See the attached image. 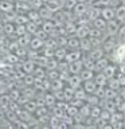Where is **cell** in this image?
Masks as SVG:
<instances>
[{
  "label": "cell",
  "mask_w": 125,
  "mask_h": 129,
  "mask_svg": "<svg viewBox=\"0 0 125 129\" xmlns=\"http://www.w3.org/2000/svg\"><path fill=\"white\" fill-rule=\"evenodd\" d=\"M116 78L118 79V82H120V85H121V87H124V86H125V74H124V73L118 71V73L116 74Z\"/></svg>",
  "instance_id": "6f0895ef"
},
{
  "label": "cell",
  "mask_w": 125,
  "mask_h": 129,
  "mask_svg": "<svg viewBox=\"0 0 125 129\" xmlns=\"http://www.w3.org/2000/svg\"><path fill=\"white\" fill-rule=\"evenodd\" d=\"M101 112H102V108L100 105H93L91 106V110H90V117L93 118H98L101 116Z\"/></svg>",
  "instance_id": "bcb514c9"
},
{
  "label": "cell",
  "mask_w": 125,
  "mask_h": 129,
  "mask_svg": "<svg viewBox=\"0 0 125 129\" xmlns=\"http://www.w3.org/2000/svg\"><path fill=\"white\" fill-rule=\"evenodd\" d=\"M46 2H48V0H44V3H46Z\"/></svg>",
  "instance_id": "003e7915"
},
{
  "label": "cell",
  "mask_w": 125,
  "mask_h": 129,
  "mask_svg": "<svg viewBox=\"0 0 125 129\" xmlns=\"http://www.w3.org/2000/svg\"><path fill=\"white\" fill-rule=\"evenodd\" d=\"M65 85H66V82H65V81H62L60 78H56V79H54V81H51V87H50V90H51V91L62 90V89L65 87Z\"/></svg>",
  "instance_id": "f1b7e54d"
},
{
  "label": "cell",
  "mask_w": 125,
  "mask_h": 129,
  "mask_svg": "<svg viewBox=\"0 0 125 129\" xmlns=\"http://www.w3.org/2000/svg\"><path fill=\"white\" fill-rule=\"evenodd\" d=\"M118 94V91L114 90V89L106 86L105 87V94H104V98H108V100H114V97Z\"/></svg>",
  "instance_id": "74e56055"
},
{
  "label": "cell",
  "mask_w": 125,
  "mask_h": 129,
  "mask_svg": "<svg viewBox=\"0 0 125 129\" xmlns=\"http://www.w3.org/2000/svg\"><path fill=\"white\" fill-rule=\"evenodd\" d=\"M90 110H91V105H89L87 102H85L82 106L79 108V114H82L83 117H90Z\"/></svg>",
  "instance_id": "f35d334b"
},
{
  "label": "cell",
  "mask_w": 125,
  "mask_h": 129,
  "mask_svg": "<svg viewBox=\"0 0 125 129\" xmlns=\"http://www.w3.org/2000/svg\"><path fill=\"white\" fill-rule=\"evenodd\" d=\"M86 54L90 56L93 60H97V59L102 58V56L106 54V52H105V50H104V47H102V46H100V47H93L89 52H86Z\"/></svg>",
  "instance_id": "9c48e42d"
},
{
  "label": "cell",
  "mask_w": 125,
  "mask_h": 129,
  "mask_svg": "<svg viewBox=\"0 0 125 129\" xmlns=\"http://www.w3.org/2000/svg\"><path fill=\"white\" fill-rule=\"evenodd\" d=\"M78 112H79V108L78 106H75V105H73V104L69 102V106L66 109V114L69 117H74L75 114H78Z\"/></svg>",
  "instance_id": "7bdbcfd3"
},
{
  "label": "cell",
  "mask_w": 125,
  "mask_h": 129,
  "mask_svg": "<svg viewBox=\"0 0 125 129\" xmlns=\"http://www.w3.org/2000/svg\"><path fill=\"white\" fill-rule=\"evenodd\" d=\"M94 81L98 86H106L108 83V77L104 74L102 71H96V75H94Z\"/></svg>",
  "instance_id": "44dd1931"
},
{
  "label": "cell",
  "mask_w": 125,
  "mask_h": 129,
  "mask_svg": "<svg viewBox=\"0 0 125 129\" xmlns=\"http://www.w3.org/2000/svg\"><path fill=\"white\" fill-rule=\"evenodd\" d=\"M77 2H79V3H87V0H77Z\"/></svg>",
  "instance_id": "6125c7cd"
},
{
  "label": "cell",
  "mask_w": 125,
  "mask_h": 129,
  "mask_svg": "<svg viewBox=\"0 0 125 129\" xmlns=\"http://www.w3.org/2000/svg\"><path fill=\"white\" fill-rule=\"evenodd\" d=\"M121 23L118 19H110L108 20V26H106V34L108 35H117V32H118L120 27H121Z\"/></svg>",
  "instance_id": "7a4b0ae2"
},
{
  "label": "cell",
  "mask_w": 125,
  "mask_h": 129,
  "mask_svg": "<svg viewBox=\"0 0 125 129\" xmlns=\"http://www.w3.org/2000/svg\"><path fill=\"white\" fill-rule=\"evenodd\" d=\"M85 102H87L89 105H100L101 102V97L100 95H97L96 93H91V94H87L86 97V100H85Z\"/></svg>",
  "instance_id": "1f68e13d"
},
{
  "label": "cell",
  "mask_w": 125,
  "mask_h": 129,
  "mask_svg": "<svg viewBox=\"0 0 125 129\" xmlns=\"http://www.w3.org/2000/svg\"><path fill=\"white\" fill-rule=\"evenodd\" d=\"M91 26L93 27H96V28H98V30H102L106 32V26H108V20L106 19H104L102 16H98V18H96L94 20H91Z\"/></svg>",
  "instance_id": "9a60e30c"
},
{
  "label": "cell",
  "mask_w": 125,
  "mask_h": 129,
  "mask_svg": "<svg viewBox=\"0 0 125 129\" xmlns=\"http://www.w3.org/2000/svg\"><path fill=\"white\" fill-rule=\"evenodd\" d=\"M38 102H36V100H32V98H30V100H27L26 102L23 104V108L24 109H27L28 112H31L32 114H34V112L36 110V109H38Z\"/></svg>",
  "instance_id": "4316f807"
},
{
  "label": "cell",
  "mask_w": 125,
  "mask_h": 129,
  "mask_svg": "<svg viewBox=\"0 0 125 129\" xmlns=\"http://www.w3.org/2000/svg\"><path fill=\"white\" fill-rule=\"evenodd\" d=\"M30 22L27 14H18L16 15V19H15V24H27Z\"/></svg>",
  "instance_id": "f6af8a7d"
},
{
  "label": "cell",
  "mask_w": 125,
  "mask_h": 129,
  "mask_svg": "<svg viewBox=\"0 0 125 129\" xmlns=\"http://www.w3.org/2000/svg\"><path fill=\"white\" fill-rule=\"evenodd\" d=\"M35 67H36L35 60H32L30 58H28V60H24L23 64H22V70L26 73V74H32V71L35 70Z\"/></svg>",
  "instance_id": "ac0fdd59"
},
{
  "label": "cell",
  "mask_w": 125,
  "mask_h": 129,
  "mask_svg": "<svg viewBox=\"0 0 125 129\" xmlns=\"http://www.w3.org/2000/svg\"><path fill=\"white\" fill-rule=\"evenodd\" d=\"M15 35V23L14 22H6L4 23V35Z\"/></svg>",
  "instance_id": "d590c367"
},
{
  "label": "cell",
  "mask_w": 125,
  "mask_h": 129,
  "mask_svg": "<svg viewBox=\"0 0 125 129\" xmlns=\"http://www.w3.org/2000/svg\"><path fill=\"white\" fill-rule=\"evenodd\" d=\"M19 60V56L15 54V52H10V54L7 55V62L10 63H16Z\"/></svg>",
  "instance_id": "9f6ffc18"
},
{
  "label": "cell",
  "mask_w": 125,
  "mask_h": 129,
  "mask_svg": "<svg viewBox=\"0 0 125 129\" xmlns=\"http://www.w3.org/2000/svg\"><path fill=\"white\" fill-rule=\"evenodd\" d=\"M77 3H78L77 0H65L63 2V8L65 10H71L73 11V8L75 7Z\"/></svg>",
  "instance_id": "db71d44e"
},
{
  "label": "cell",
  "mask_w": 125,
  "mask_h": 129,
  "mask_svg": "<svg viewBox=\"0 0 125 129\" xmlns=\"http://www.w3.org/2000/svg\"><path fill=\"white\" fill-rule=\"evenodd\" d=\"M10 95L12 101H19L20 97H22V90H18V89H12V90L10 91Z\"/></svg>",
  "instance_id": "f907efd6"
},
{
  "label": "cell",
  "mask_w": 125,
  "mask_h": 129,
  "mask_svg": "<svg viewBox=\"0 0 125 129\" xmlns=\"http://www.w3.org/2000/svg\"><path fill=\"white\" fill-rule=\"evenodd\" d=\"M48 110H50V108L46 106V105H43V106H38V109L34 112V116L36 118H46V116L48 114Z\"/></svg>",
  "instance_id": "603a6c76"
},
{
  "label": "cell",
  "mask_w": 125,
  "mask_h": 129,
  "mask_svg": "<svg viewBox=\"0 0 125 129\" xmlns=\"http://www.w3.org/2000/svg\"><path fill=\"white\" fill-rule=\"evenodd\" d=\"M27 32L28 34H31V35H35V32L38 31V28L40 27V24L38 23V22H32V20H30L27 24Z\"/></svg>",
  "instance_id": "e575fe53"
},
{
  "label": "cell",
  "mask_w": 125,
  "mask_h": 129,
  "mask_svg": "<svg viewBox=\"0 0 125 129\" xmlns=\"http://www.w3.org/2000/svg\"><path fill=\"white\" fill-rule=\"evenodd\" d=\"M116 19H118L121 23H125V3H121L116 7Z\"/></svg>",
  "instance_id": "7402d4cb"
},
{
  "label": "cell",
  "mask_w": 125,
  "mask_h": 129,
  "mask_svg": "<svg viewBox=\"0 0 125 129\" xmlns=\"http://www.w3.org/2000/svg\"><path fill=\"white\" fill-rule=\"evenodd\" d=\"M101 16L106 20H110V19H114L116 18V7L113 6H106V7H102V11H101Z\"/></svg>",
  "instance_id": "52a82bcc"
},
{
  "label": "cell",
  "mask_w": 125,
  "mask_h": 129,
  "mask_svg": "<svg viewBox=\"0 0 125 129\" xmlns=\"http://www.w3.org/2000/svg\"><path fill=\"white\" fill-rule=\"evenodd\" d=\"M6 120V109L0 106V121H4Z\"/></svg>",
  "instance_id": "680465c9"
},
{
  "label": "cell",
  "mask_w": 125,
  "mask_h": 129,
  "mask_svg": "<svg viewBox=\"0 0 125 129\" xmlns=\"http://www.w3.org/2000/svg\"><path fill=\"white\" fill-rule=\"evenodd\" d=\"M35 36H38V38L43 39V40H46L50 35H48V32H47V31H44L42 27H39V28H38V31L35 32Z\"/></svg>",
  "instance_id": "816d5d0a"
},
{
  "label": "cell",
  "mask_w": 125,
  "mask_h": 129,
  "mask_svg": "<svg viewBox=\"0 0 125 129\" xmlns=\"http://www.w3.org/2000/svg\"><path fill=\"white\" fill-rule=\"evenodd\" d=\"M28 47H30L31 50L40 51V50H42V48L44 47V40L34 35V36L31 38V40H30V44H28Z\"/></svg>",
  "instance_id": "ba28073f"
},
{
  "label": "cell",
  "mask_w": 125,
  "mask_h": 129,
  "mask_svg": "<svg viewBox=\"0 0 125 129\" xmlns=\"http://www.w3.org/2000/svg\"><path fill=\"white\" fill-rule=\"evenodd\" d=\"M24 34H27V26L26 24H15V35L22 36Z\"/></svg>",
  "instance_id": "ee69618b"
},
{
  "label": "cell",
  "mask_w": 125,
  "mask_h": 129,
  "mask_svg": "<svg viewBox=\"0 0 125 129\" xmlns=\"http://www.w3.org/2000/svg\"><path fill=\"white\" fill-rule=\"evenodd\" d=\"M109 54H110V60L113 63L120 64V63L125 62V42L118 43L114 47V50L112 52H109Z\"/></svg>",
  "instance_id": "6da1fadb"
},
{
  "label": "cell",
  "mask_w": 125,
  "mask_h": 129,
  "mask_svg": "<svg viewBox=\"0 0 125 129\" xmlns=\"http://www.w3.org/2000/svg\"><path fill=\"white\" fill-rule=\"evenodd\" d=\"M81 78H82V81H87V79H93L96 75V71L94 70H90V69H82V71L79 73Z\"/></svg>",
  "instance_id": "f546056e"
},
{
  "label": "cell",
  "mask_w": 125,
  "mask_h": 129,
  "mask_svg": "<svg viewBox=\"0 0 125 129\" xmlns=\"http://www.w3.org/2000/svg\"><path fill=\"white\" fill-rule=\"evenodd\" d=\"M82 69H83L82 59L69 63V71H70V74H79V73L82 71Z\"/></svg>",
  "instance_id": "5bb4252c"
},
{
  "label": "cell",
  "mask_w": 125,
  "mask_h": 129,
  "mask_svg": "<svg viewBox=\"0 0 125 129\" xmlns=\"http://www.w3.org/2000/svg\"><path fill=\"white\" fill-rule=\"evenodd\" d=\"M31 34H24L22 36H18V43H19V46H22V47H28V44H30V40H31Z\"/></svg>",
  "instance_id": "4dcf8cb0"
},
{
  "label": "cell",
  "mask_w": 125,
  "mask_h": 129,
  "mask_svg": "<svg viewBox=\"0 0 125 129\" xmlns=\"http://www.w3.org/2000/svg\"><path fill=\"white\" fill-rule=\"evenodd\" d=\"M74 91H75V89H73L71 86H69V85H65V87H63V93H65V100L66 101H70L74 98Z\"/></svg>",
  "instance_id": "836d02e7"
},
{
  "label": "cell",
  "mask_w": 125,
  "mask_h": 129,
  "mask_svg": "<svg viewBox=\"0 0 125 129\" xmlns=\"http://www.w3.org/2000/svg\"><path fill=\"white\" fill-rule=\"evenodd\" d=\"M106 86L112 87V89H114V90H117V91H118L120 89H121V85H120L118 79H117L116 77H113V78H109V79H108V83H106Z\"/></svg>",
  "instance_id": "ab89813d"
},
{
  "label": "cell",
  "mask_w": 125,
  "mask_h": 129,
  "mask_svg": "<svg viewBox=\"0 0 125 129\" xmlns=\"http://www.w3.org/2000/svg\"><path fill=\"white\" fill-rule=\"evenodd\" d=\"M98 118H102V120H105V121H110V118H112V112L106 110V109H102L101 116L98 117Z\"/></svg>",
  "instance_id": "11a10c76"
},
{
  "label": "cell",
  "mask_w": 125,
  "mask_h": 129,
  "mask_svg": "<svg viewBox=\"0 0 125 129\" xmlns=\"http://www.w3.org/2000/svg\"><path fill=\"white\" fill-rule=\"evenodd\" d=\"M79 48L82 50L85 54L86 52H89L93 48V44H91V40H90V38L89 36H86V38H82L81 39V46H79Z\"/></svg>",
  "instance_id": "cb8c5ba5"
},
{
  "label": "cell",
  "mask_w": 125,
  "mask_h": 129,
  "mask_svg": "<svg viewBox=\"0 0 125 129\" xmlns=\"http://www.w3.org/2000/svg\"><path fill=\"white\" fill-rule=\"evenodd\" d=\"M34 82H35V77L32 74L23 75V83L26 85V86H34Z\"/></svg>",
  "instance_id": "681fc988"
},
{
  "label": "cell",
  "mask_w": 125,
  "mask_h": 129,
  "mask_svg": "<svg viewBox=\"0 0 125 129\" xmlns=\"http://www.w3.org/2000/svg\"><path fill=\"white\" fill-rule=\"evenodd\" d=\"M39 15H40V18H42L43 20H47V19H52V16H54V11H51L50 8H48L46 4L44 6H42L39 8Z\"/></svg>",
  "instance_id": "d6986e66"
},
{
  "label": "cell",
  "mask_w": 125,
  "mask_h": 129,
  "mask_svg": "<svg viewBox=\"0 0 125 129\" xmlns=\"http://www.w3.org/2000/svg\"><path fill=\"white\" fill-rule=\"evenodd\" d=\"M10 2H14V3H15V2H16V0H10Z\"/></svg>",
  "instance_id": "03108f58"
},
{
  "label": "cell",
  "mask_w": 125,
  "mask_h": 129,
  "mask_svg": "<svg viewBox=\"0 0 125 129\" xmlns=\"http://www.w3.org/2000/svg\"><path fill=\"white\" fill-rule=\"evenodd\" d=\"M109 63H110V58L106 56V55H104L102 58H100V59L96 60V69H94V70L96 71H102Z\"/></svg>",
  "instance_id": "e0dca14e"
},
{
  "label": "cell",
  "mask_w": 125,
  "mask_h": 129,
  "mask_svg": "<svg viewBox=\"0 0 125 129\" xmlns=\"http://www.w3.org/2000/svg\"><path fill=\"white\" fill-rule=\"evenodd\" d=\"M89 6H90L89 3H79L78 2L75 4V7L73 8V12L75 14L77 18H78V16H83V15H86V12L89 10Z\"/></svg>",
  "instance_id": "8992f818"
},
{
  "label": "cell",
  "mask_w": 125,
  "mask_h": 129,
  "mask_svg": "<svg viewBox=\"0 0 125 129\" xmlns=\"http://www.w3.org/2000/svg\"><path fill=\"white\" fill-rule=\"evenodd\" d=\"M46 73H47V69L46 67L38 66V64H36L35 70L32 71V75H34L35 78H46Z\"/></svg>",
  "instance_id": "d6a6232c"
},
{
  "label": "cell",
  "mask_w": 125,
  "mask_h": 129,
  "mask_svg": "<svg viewBox=\"0 0 125 129\" xmlns=\"http://www.w3.org/2000/svg\"><path fill=\"white\" fill-rule=\"evenodd\" d=\"M79 46H81V39L77 35L67 36V44H66V47L69 48V50H77V48H79Z\"/></svg>",
  "instance_id": "8fae6325"
},
{
  "label": "cell",
  "mask_w": 125,
  "mask_h": 129,
  "mask_svg": "<svg viewBox=\"0 0 125 129\" xmlns=\"http://www.w3.org/2000/svg\"><path fill=\"white\" fill-rule=\"evenodd\" d=\"M102 73L108 77V79H109V78H113V77H116V74L118 73V67H117L114 63L110 62V63H109L108 66L102 70Z\"/></svg>",
  "instance_id": "2e32d148"
},
{
  "label": "cell",
  "mask_w": 125,
  "mask_h": 129,
  "mask_svg": "<svg viewBox=\"0 0 125 129\" xmlns=\"http://www.w3.org/2000/svg\"><path fill=\"white\" fill-rule=\"evenodd\" d=\"M16 2H28V0H16Z\"/></svg>",
  "instance_id": "e7e4bbea"
},
{
  "label": "cell",
  "mask_w": 125,
  "mask_h": 129,
  "mask_svg": "<svg viewBox=\"0 0 125 129\" xmlns=\"http://www.w3.org/2000/svg\"><path fill=\"white\" fill-rule=\"evenodd\" d=\"M97 2H98V0H87V3H89V4H96Z\"/></svg>",
  "instance_id": "94428289"
},
{
  "label": "cell",
  "mask_w": 125,
  "mask_h": 129,
  "mask_svg": "<svg viewBox=\"0 0 125 129\" xmlns=\"http://www.w3.org/2000/svg\"><path fill=\"white\" fill-rule=\"evenodd\" d=\"M43 98H44V105H46V106H48V108H54L55 106L56 98H55V94L51 90L44 91L43 93Z\"/></svg>",
  "instance_id": "30bf717a"
},
{
  "label": "cell",
  "mask_w": 125,
  "mask_h": 129,
  "mask_svg": "<svg viewBox=\"0 0 125 129\" xmlns=\"http://www.w3.org/2000/svg\"><path fill=\"white\" fill-rule=\"evenodd\" d=\"M85 52L81 50V48H77V50H69L67 51V55H66V59L69 63L70 62H75V60H79V59H82V56H83Z\"/></svg>",
  "instance_id": "277c9868"
},
{
  "label": "cell",
  "mask_w": 125,
  "mask_h": 129,
  "mask_svg": "<svg viewBox=\"0 0 125 129\" xmlns=\"http://www.w3.org/2000/svg\"><path fill=\"white\" fill-rule=\"evenodd\" d=\"M30 10H32L30 2H15V11L18 14H27Z\"/></svg>",
  "instance_id": "4fadbf2b"
},
{
  "label": "cell",
  "mask_w": 125,
  "mask_h": 129,
  "mask_svg": "<svg viewBox=\"0 0 125 129\" xmlns=\"http://www.w3.org/2000/svg\"><path fill=\"white\" fill-rule=\"evenodd\" d=\"M90 27H91V24H90V23H82V24H78V26H77L75 35L78 36L79 39L86 38V36H89V32H90Z\"/></svg>",
  "instance_id": "3957f363"
},
{
  "label": "cell",
  "mask_w": 125,
  "mask_h": 129,
  "mask_svg": "<svg viewBox=\"0 0 125 129\" xmlns=\"http://www.w3.org/2000/svg\"><path fill=\"white\" fill-rule=\"evenodd\" d=\"M16 15L18 12L15 10L14 11H8V12H2V22H14L15 23V19H16Z\"/></svg>",
  "instance_id": "484cf974"
},
{
  "label": "cell",
  "mask_w": 125,
  "mask_h": 129,
  "mask_svg": "<svg viewBox=\"0 0 125 129\" xmlns=\"http://www.w3.org/2000/svg\"><path fill=\"white\" fill-rule=\"evenodd\" d=\"M11 95L10 94H3V95H0V106L4 108V109H7L8 108V105L11 104Z\"/></svg>",
  "instance_id": "b9f144b4"
},
{
  "label": "cell",
  "mask_w": 125,
  "mask_h": 129,
  "mask_svg": "<svg viewBox=\"0 0 125 129\" xmlns=\"http://www.w3.org/2000/svg\"><path fill=\"white\" fill-rule=\"evenodd\" d=\"M58 63H59V60L56 59L55 56H52V58H48L47 64H46V69H47V70H52V69H56V67H58Z\"/></svg>",
  "instance_id": "7dc6e473"
},
{
  "label": "cell",
  "mask_w": 125,
  "mask_h": 129,
  "mask_svg": "<svg viewBox=\"0 0 125 129\" xmlns=\"http://www.w3.org/2000/svg\"><path fill=\"white\" fill-rule=\"evenodd\" d=\"M15 10V3L10 0H0V12H8Z\"/></svg>",
  "instance_id": "ffe728a7"
},
{
  "label": "cell",
  "mask_w": 125,
  "mask_h": 129,
  "mask_svg": "<svg viewBox=\"0 0 125 129\" xmlns=\"http://www.w3.org/2000/svg\"><path fill=\"white\" fill-rule=\"evenodd\" d=\"M89 36H91V38H100V39H104V31L102 30H98V28L96 27H90V32H89Z\"/></svg>",
  "instance_id": "8d00e7d4"
},
{
  "label": "cell",
  "mask_w": 125,
  "mask_h": 129,
  "mask_svg": "<svg viewBox=\"0 0 125 129\" xmlns=\"http://www.w3.org/2000/svg\"><path fill=\"white\" fill-rule=\"evenodd\" d=\"M86 97H87V93L85 91V89L81 86L78 89H75V91H74V98H78V100H82L85 101L86 100Z\"/></svg>",
  "instance_id": "60d3db41"
},
{
  "label": "cell",
  "mask_w": 125,
  "mask_h": 129,
  "mask_svg": "<svg viewBox=\"0 0 125 129\" xmlns=\"http://www.w3.org/2000/svg\"><path fill=\"white\" fill-rule=\"evenodd\" d=\"M27 16H28V19L30 20H32V22H38L40 26H42V22H43V19L40 18V15H39V11L38 10H30L27 12Z\"/></svg>",
  "instance_id": "d4e9b609"
},
{
  "label": "cell",
  "mask_w": 125,
  "mask_h": 129,
  "mask_svg": "<svg viewBox=\"0 0 125 129\" xmlns=\"http://www.w3.org/2000/svg\"><path fill=\"white\" fill-rule=\"evenodd\" d=\"M82 78H81L79 74H70V77H69V79L66 81V85H69V86H71L73 89H78L82 86Z\"/></svg>",
  "instance_id": "5b68a950"
},
{
  "label": "cell",
  "mask_w": 125,
  "mask_h": 129,
  "mask_svg": "<svg viewBox=\"0 0 125 129\" xmlns=\"http://www.w3.org/2000/svg\"><path fill=\"white\" fill-rule=\"evenodd\" d=\"M82 87L85 89V91H86L87 94H91V93H96L97 87H98V85L96 83L94 78H93V79L83 81V82H82Z\"/></svg>",
  "instance_id": "7c38bea8"
},
{
  "label": "cell",
  "mask_w": 125,
  "mask_h": 129,
  "mask_svg": "<svg viewBox=\"0 0 125 129\" xmlns=\"http://www.w3.org/2000/svg\"><path fill=\"white\" fill-rule=\"evenodd\" d=\"M28 2H30L31 8L34 10H39L42 6H44V0H28Z\"/></svg>",
  "instance_id": "f5cc1de1"
},
{
  "label": "cell",
  "mask_w": 125,
  "mask_h": 129,
  "mask_svg": "<svg viewBox=\"0 0 125 129\" xmlns=\"http://www.w3.org/2000/svg\"><path fill=\"white\" fill-rule=\"evenodd\" d=\"M67 51H69L67 47H56L54 50V56L58 60H63L67 55Z\"/></svg>",
  "instance_id": "83f0119b"
},
{
  "label": "cell",
  "mask_w": 125,
  "mask_h": 129,
  "mask_svg": "<svg viewBox=\"0 0 125 129\" xmlns=\"http://www.w3.org/2000/svg\"><path fill=\"white\" fill-rule=\"evenodd\" d=\"M118 94L121 95V98L125 101V86H124V87H121L120 90H118Z\"/></svg>",
  "instance_id": "91938a15"
},
{
  "label": "cell",
  "mask_w": 125,
  "mask_h": 129,
  "mask_svg": "<svg viewBox=\"0 0 125 129\" xmlns=\"http://www.w3.org/2000/svg\"><path fill=\"white\" fill-rule=\"evenodd\" d=\"M46 78H48L50 81H54V79H56V78H59V70H58V69L47 70V73H46Z\"/></svg>",
  "instance_id": "c3c4849f"
},
{
  "label": "cell",
  "mask_w": 125,
  "mask_h": 129,
  "mask_svg": "<svg viewBox=\"0 0 125 129\" xmlns=\"http://www.w3.org/2000/svg\"><path fill=\"white\" fill-rule=\"evenodd\" d=\"M122 128H125V118H124V121H122Z\"/></svg>",
  "instance_id": "be15d7a7"
}]
</instances>
